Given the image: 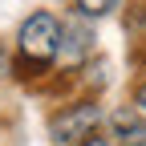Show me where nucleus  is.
I'll return each instance as SVG.
<instances>
[{
    "mask_svg": "<svg viewBox=\"0 0 146 146\" xmlns=\"http://www.w3.org/2000/svg\"><path fill=\"white\" fill-rule=\"evenodd\" d=\"M8 69L16 73V81L36 85L57 69V12L36 8L29 12L21 29H16V45L8 53Z\"/></svg>",
    "mask_w": 146,
    "mask_h": 146,
    "instance_id": "f257e3e1",
    "label": "nucleus"
},
{
    "mask_svg": "<svg viewBox=\"0 0 146 146\" xmlns=\"http://www.w3.org/2000/svg\"><path fill=\"white\" fill-rule=\"evenodd\" d=\"M106 122V110L98 98H73V102H61L57 110L49 114L45 130H49V142L53 146H81L85 138H94Z\"/></svg>",
    "mask_w": 146,
    "mask_h": 146,
    "instance_id": "f03ea898",
    "label": "nucleus"
},
{
    "mask_svg": "<svg viewBox=\"0 0 146 146\" xmlns=\"http://www.w3.org/2000/svg\"><path fill=\"white\" fill-rule=\"evenodd\" d=\"M98 53V29L94 21H85L81 12H65L57 16V61L77 69L81 61H89Z\"/></svg>",
    "mask_w": 146,
    "mask_h": 146,
    "instance_id": "7ed1b4c3",
    "label": "nucleus"
},
{
    "mask_svg": "<svg viewBox=\"0 0 146 146\" xmlns=\"http://www.w3.org/2000/svg\"><path fill=\"white\" fill-rule=\"evenodd\" d=\"M106 122H110V134H114L118 146H146V114H142V110L118 106Z\"/></svg>",
    "mask_w": 146,
    "mask_h": 146,
    "instance_id": "20e7f679",
    "label": "nucleus"
},
{
    "mask_svg": "<svg viewBox=\"0 0 146 146\" xmlns=\"http://www.w3.org/2000/svg\"><path fill=\"white\" fill-rule=\"evenodd\" d=\"M126 33H130V41H138V49L146 45V0H134L126 8Z\"/></svg>",
    "mask_w": 146,
    "mask_h": 146,
    "instance_id": "39448f33",
    "label": "nucleus"
},
{
    "mask_svg": "<svg viewBox=\"0 0 146 146\" xmlns=\"http://www.w3.org/2000/svg\"><path fill=\"white\" fill-rule=\"evenodd\" d=\"M73 4H77L73 12H81L85 21H102V16H110L122 0H73Z\"/></svg>",
    "mask_w": 146,
    "mask_h": 146,
    "instance_id": "423d86ee",
    "label": "nucleus"
},
{
    "mask_svg": "<svg viewBox=\"0 0 146 146\" xmlns=\"http://www.w3.org/2000/svg\"><path fill=\"white\" fill-rule=\"evenodd\" d=\"M134 110H142V114H146V73H142V81L134 85V102H130Z\"/></svg>",
    "mask_w": 146,
    "mask_h": 146,
    "instance_id": "0eeeda50",
    "label": "nucleus"
},
{
    "mask_svg": "<svg viewBox=\"0 0 146 146\" xmlns=\"http://www.w3.org/2000/svg\"><path fill=\"white\" fill-rule=\"evenodd\" d=\"M81 146H110V138H102V134H94V138H85Z\"/></svg>",
    "mask_w": 146,
    "mask_h": 146,
    "instance_id": "6e6552de",
    "label": "nucleus"
},
{
    "mask_svg": "<svg viewBox=\"0 0 146 146\" xmlns=\"http://www.w3.org/2000/svg\"><path fill=\"white\" fill-rule=\"evenodd\" d=\"M4 73H8V49L0 45V77H4Z\"/></svg>",
    "mask_w": 146,
    "mask_h": 146,
    "instance_id": "1a4fd4ad",
    "label": "nucleus"
},
{
    "mask_svg": "<svg viewBox=\"0 0 146 146\" xmlns=\"http://www.w3.org/2000/svg\"><path fill=\"white\" fill-rule=\"evenodd\" d=\"M61 4H65V0H61Z\"/></svg>",
    "mask_w": 146,
    "mask_h": 146,
    "instance_id": "9d476101",
    "label": "nucleus"
}]
</instances>
